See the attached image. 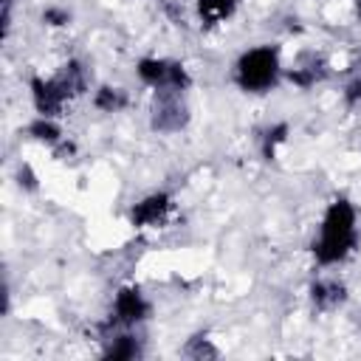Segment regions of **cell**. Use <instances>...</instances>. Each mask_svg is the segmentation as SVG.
Segmentation results:
<instances>
[{
    "label": "cell",
    "instance_id": "obj_6",
    "mask_svg": "<svg viewBox=\"0 0 361 361\" xmlns=\"http://www.w3.org/2000/svg\"><path fill=\"white\" fill-rule=\"evenodd\" d=\"M107 355L110 358H130V355H135V347H133L130 338H118V347H110Z\"/></svg>",
    "mask_w": 361,
    "mask_h": 361
},
{
    "label": "cell",
    "instance_id": "obj_3",
    "mask_svg": "<svg viewBox=\"0 0 361 361\" xmlns=\"http://www.w3.org/2000/svg\"><path fill=\"white\" fill-rule=\"evenodd\" d=\"M166 197L164 195H152V197H147V200H141L135 209H133V220L135 223H141V226H155L161 217H164V212H166Z\"/></svg>",
    "mask_w": 361,
    "mask_h": 361
},
{
    "label": "cell",
    "instance_id": "obj_1",
    "mask_svg": "<svg viewBox=\"0 0 361 361\" xmlns=\"http://www.w3.org/2000/svg\"><path fill=\"white\" fill-rule=\"evenodd\" d=\"M353 226H355V214L344 200H338L327 209L324 226H322V240L316 245V254L322 262H336L347 254V248L353 245Z\"/></svg>",
    "mask_w": 361,
    "mask_h": 361
},
{
    "label": "cell",
    "instance_id": "obj_4",
    "mask_svg": "<svg viewBox=\"0 0 361 361\" xmlns=\"http://www.w3.org/2000/svg\"><path fill=\"white\" fill-rule=\"evenodd\" d=\"M116 313H118L121 322H135V319H141V313H144L141 296H138L135 290H121L118 299H116Z\"/></svg>",
    "mask_w": 361,
    "mask_h": 361
},
{
    "label": "cell",
    "instance_id": "obj_7",
    "mask_svg": "<svg viewBox=\"0 0 361 361\" xmlns=\"http://www.w3.org/2000/svg\"><path fill=\"white\" fill-rule=\"evenodd\" d=\"M31 133H34L37 138H48V141L56 138V127H54L51 121H45V116H42V121H37V124L31 127Z\"/></svg>",
    "mask_w": 361,
    "mask_h": 361
},
{
    "label": "cell",
    "instance_id": "obj_8",
    "mask_svg": "<svg viewBox=\"0 0 361 361\" xmlns=\"http://www.w3.org/2000/svg\"><path fill=\"white\" fill-rule=\"evenodd\" d=\"M99 107H107V110L118 107V96H116L110 87H104V90H102V96H99Z\"/></svg>",
    "mask_w": 361,
    "mask_h": 361
},
{
    "label": "cell",
    "instance_id": "obj_2",
    "mask_svg": "<svg viewBox=\"0 0 361 361\" xmlns=\"http://www.w3.org/2000/svg\"><path fill=\"white\" fill-rule=\"evenodd\" d=\"M237 76L245 90H265L276 79V54L271 48L248 51L237 65Z\"/></svg>",
    "mask_w": 361,
    "mask_h": 361
},
{
    "label": "cell",
    "instance_id": "obj_5",
    "mask_svg": "<svg viewBox=\"0 0 361 361\" xmlns=\"http://www.w3.org/2000/svg\"><path fill=\"white\" fill-rule=\"evenodd\" d=\"M237 6V0H197V11L206 23H220L231 14V8Z\"/></svg>",
    "mask_w": 361,
    "mask_h": 361
}]
</instances>
